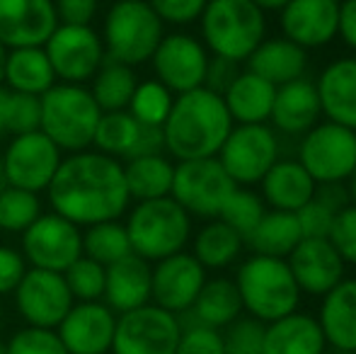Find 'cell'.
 Masks as SVG:
<instances>
[{
  "mask_svg": "<svg viewBox=\"0 0 356 354\" xmlns=\"http://www.w3.org/2000/svg\"><path fill=\"white\" fill-rule=\"evenodd\" d=\"M325 354H349V352H339V350H330L327 352V350H325Z\"/></svg>",
  "mask_w": 356,
  "mask_h": 354,
  "instance_id": "91938a15",
  "label": "cell"
},
{
  "mask_svg": "<svg viewBox=\"0 0 356 354\" xmlns=\"http://www.w3.org/2000/svg\"><path fill=\"white\" fill-rule=\"evenodd\" d=\"M182 335V321L175 313L145 303L117 316L112 354H175Z\"/></svg>",
  "mask_w": 356,
  "mask_h": 354,
  "instance_id": "4fadbf2b",
  "label": "cell"
},
{
  "mask_svg": "<svg viewBox=\"0 0 356 354\" xmlns=\"http://www.w3.org/2000/svg\"><path fill=\"white\" fill-rule=\"evenodd\" d=\"M8 97H10V92L0 86V136L8 134Z\"/></svg>",
  "mask_w": 356,
  "mask_h": 354,
  "instance_id": "db71d44e",
  "label": "cell"
},
{
  "mask_svg": "<svg viewBox=\"0 0 356 354\" xmlns=\"http://www.w3.org/2000/svg\"><path fill=\"white\" fill-rule=\"evenodd\" d=\"M187 313L192 316V323H199V325L216 328V330L228 328L243 316V301H240L235 282L228 277L207 279L197 301Z\"/></svg>",
  "mask_w": 356,
  "mask_h": 354,
  "instance_id": "4dcf8cb0",
  "label": "cell"
},
{
  "mask_svg": "<svg viewBox=\"0 0 356 354\" xmlns=\"http://www.w3.org/2000/svg\"><path fill=\"white\" fill-rule=\"evenodd\" d=\"M0 354H8V350H5V342L0 340Z\"/></svg>",
  "mask_w": 356,
  "mask_h": 354,
  "instance_id": "94428289",
  "label": "cell"
},
{
  "mask_svg": "<svg viewBox=\"0 0 356 354\" xmlns=\"http://www.w3.org/2000/svg\"><path fill=\"white\" fill-rule=\"evenodd\" d=\"M114 330L117 313L104 301H75L56 328L68 354H107Z\"/></svg>",
  "mask_w": 356,
  "mask_h": 354,
  "instance_id": "ac0fdd59",
  "label": "cell"
},
{
  "mask_svg": "<svg viewBox=\"0 0 356 354\" xmlns=\"http://www.w3.org/2000/svg\"><path fill=\"white\" fill-rule=\"evenodd\" d=\"M352 354H356V352H352Z\"/></svg>",
  "mask_w": 356,
  "mask_h": 354,
  "instance_id": "e7e4bbea",
  "label": "cell"
},
{
  "mask_svg": "<svg viewBox=\"0 0 356 354\" xmlns=\"http://www.w3.org/2000/svg\"><path fill=\"white\" fill-rule=\"evenodd\" d=\"M150 274H153V265L134 252L114 262L107 267L102 301L117 316L145 306L150 303Z\"/></svg>",
  "mask_w": 356,
  "mask_h": 354,
  "instance_id": "cb8c5ba5",
  "label": "cell"
},
{
  "mask_svg": "<svg viewBox=\"0 0 356 354\" xmlns=\"http://www.w3.org/2000/svg\"><path fill=\"white\" fill-rule=\"evenodd\" d=\"M259 184H262L259 197L267 207L291 214L300 211L318 192V184L308 175V170L298 161H289V158L274 163Z\"/></svg>",
  "mask_w": 356,
  "mask_h": 354,
  "instance_id": "83f0119b",
  "label": "cell"
},
{
  "mask_svg": "<svg viewBox=\"0 0 356 354\" xmlns=\"http://www.w3.org/2000/svg\"><path fill=\"white\" fill-rule=\"evenodd\" d=\"M192 255L204 269H225L243 255L245 241L240 233L225 226L220 218L207 221L197 233H192Z\"/></svg>",
  "mask_w": 356,
  "mask_h": 354,
  "instance_id": "836d02e7",
  "label": "cell"
},
{
  "mask_svg": "<svg viewBox=\"0 0 356 354\" xmlns=\"http://www.w3.org/2000/svg\"><path fill=\"white\" fill-rule=\"evenodd\" d=\"M19 252L34 269L63 274L83 257V228L54 211H44L19 236Z\"/></svg>",
  "mask_w": 356,
  "mask_h": 354,
  "instance_id": "7c38bea8",
  "label": "cell"
},
{
  "mask_svg": "<svg viewBox=\"0 0 356 354\" xmlns=\"http://www.w3.org/2000/svg\"><path fill=\"white\" fill-rule=\"evenodd\" d=\"M8 187V177H5V168H3V161H0V192Z\"/></svg>",
  "mask_w": 356,
  "mask_h": 354,
  "instance_id": "680465c9",
  "label": "cell"
},
{
  "mask_svg": "<svg viewBox=\"0 0 356 354\" xmlns=\"http://www.w3.org/2000/svg\"><path fill=\"white\" fill-rule=\"evenodd\" d=\"M5 350L8 354H68L56 330L32 325L15 330L5 342Z\"/></svg>",
  "mask_w": 356,
  "mask_h": 354,
  "instance_id": "7bdbcfd3",
  "label": "cell"
},
{
  "mask_svg": "<svg viewBox=\"0 0 356 354\" xmlns=\"http://www.w3.org/2000/svg\"><path fill=\"white\" fill-rule=\"evenodd\" d=\"M27 260L13 246H0V296H13L17 284L27 274Z\"/></svg>",
  "mask_w": 356,
  "mask_h": 354,
  "instance_id": "681fc988",
  "label": "cell"
},
{
  "mask_svg": "<svg viewBox=\"0 0 356 354\" xmlns=\"http://www.w3.org/2000/svg\"><path fill=\"white\" fill-rule=\"evenodd\" d=\"M207 279V269L187 250L153 262L150 303H155L168 313H175V316H182L194 306Z\"/></svg>",
  "mask_w": 356,
  "mask_h": 354,
  "instance_id": "e0dca14e",
  "label": "cell"
},
{
  "mask_svg": "<svg viewBox=\"0 0 356 354\" xmlns=\"http://www.w3.org/2000/svg\"><path fill=\"white\" fill-rule=\"evenodd\" d=\"M175 177V161L168 153L131 158L124 163V179L131 202H150V199L170 197Z\"/></svg>",
  "mask_w": 356,
  "mask_h": 354,
  "instance_id": "1f68e13d",
  "label": "cell"
},
{
  "mask_svg": "<svg viewBox=\"0 0 356 354\" xmlns=\"http://www.w3.org/2000/svg\"><path fill=\"white\" fill-rule=\"evenodd\" d=\"M327 241L339 252L344 265H356V204H344L332 221Z\"/></svg>",
  "mask_w": 356,
  "mask_h": 354,
  "instance_id": "bcb514c9",
  "label": "cell"
},
{
  "mask_svg": "<svg viewBox=\"0 0 356 354\" xmlns=\"http://www.w3.org/2000/svg\"><path fill=\"white\" fill-rule=\"evenodd\" d=\"M300 241H303V231H300L298 216L291 211L272 209V211H264L262 221L245 238V246L252 250V255L286 260Z\"/></svg>",
  "mask_w": 356,
  "mask_h": 354,
  "instance_id": "d6a6232c",
  "label": "cell"
},
{
  "mask_svg": "<svg viewBox=\"0 0 356 354\" xmlns=\"http://www.w3.org/2000/svg\"><path fill=\"white\" fill-rule=\"evenodd\" d=\"M0 325H3V306H0Z\"/></svg>",
  "mask_w": 356,
  "mask_h": 354,
  "instance_id": "6125c7cd",
  "label": "cell"
},
{
  "mask_svg": "<svg viewBox=\"0 0 356 354\" xmlns=\"http://www.w3.org/2000/svg\"><path fill=\"white\" fill-rule=\"evenodd\" d=\"M264 211H267V204H264V199L257 192H252L248 187H238L230 194L225 207L220 209L218 218L225 226L233 228L235 233H240L245 241L254 231V226L262 221Z\"/></svg>",
  "mask_w": 356,
  "mask_h": 354,
  "instance_id": "ab89813d",
  "label": "cell"
},
{
  "mask_svg": "<svg viewBox=\"0 0 356 354\" xmlns=\"http://www.w3.org/2000/svg\"><path fill=\"white\" fill-rule=\"evenodd\" d=\"M39 122H42V104H39V97H34V95L10 92V97H8V134L10 136L39 131Z\"/></svg>",
  "mask_w": 356,
  "mask_h": 354,
  "instance_id": "f6af8a7d",
  "label": "cell"
},
{
  "mask_svg": "<svg viewBox=\"0 0 356 354\" xmlns=\"http://www.w3.org/2000/svg\"><path fill=\"white\" fill-rule=\"evenodd\" d=\"M138 134H141V124L127 112H102L99 124L95 129L92 148L109 158L127 163L134 156Z\"/></svg>",
  "mask_w": 356,
  "mask_h": 354,
  "instance_id": "d590c367",
  "label": "cell"
},
{
  "mask_svg": "<svg viewBox=\"0 0 356 354\" xmlns=\"http://www.w3.org/2000/svg\"><path fill=\"white\" fill-rule=\"evenodd\" d=\"M136 86H138L136 68L109 61V58L95 73L92 81L88 83L90 95L95 97V102H97V107L102 112H122V109H127Z\"/></svg>",
  "mask_w": 356,
  "mask_h": 354,
  "instance_id": "e575fe53",
  "label": "cell"
},
{
  "mask_svg": "<svg viewBox=\"0 0 356 354\" xmlns=\"http://www.w3.org/2000/svg\"><path fill=\"white\" fill-rule=\"evenodd\" d=\"M127 233L131 252L145 262H160L177 255L192 241V216L172 197L134 202L127 211Z\"/></svg>",
  "mask_w": 356,
  "mask_h": 354,
  "instance_id": "5b68a950",
  "label": "cell"
},
{
  "mask_svg": "<svg viewBox=\"0 0 356 354\" xmlns=\"http://www.w3.org/2000/svg\"><path fill=\"white\" fill-rule=\"evenodd\" d=\"M320 119H323V107H320L315 81L298 78L277 88L272 114H269L274 131H282L286 136H303L315 124H320Z\"/></svg>",
  "mask_w": 356,
  "mask_h": 354,
  "instance_id": "7402d4cb",
  "label": "cell"
},
{
  "mask_svg": "<svg viewBox=\"0 0 356 354\" xmlns=\"http://www.w3.org/2000/svg\"><path fill=\"white\" fill-rule=\"evenodd\" d=\"M300 293L323 298L344 279L347 265L327 238H303L286 257Z\"/></svg>",
  "mask_w": 356,
  "mask_h": 354,
  "instance_id": "ffe728a7",
  "label": "cell"
},
{
  "mask_svg": "<svg viewBox=\"0 0 356 354\" xmlns=\"http://www.w3.org/2000/svg\"><path fill=\"white\" fill-rule=\"evenodd\" d=\"M199 29L211 56L245 63L267 39V13L252 0H209Z\"/></svg>",
  "mask_w": 356,
  "mask_h": 354,
  "instance_id": "3957f363",
  "label": "cell"
},
{
  "mask_svg": "<svg viewBox=\"0 0 356 354\" xmlns=\"http://www.w3.org/2000/svg\"><path fill=\"white\" fill-rule=\"evenodd\" d=\"M99 37L109 61L136 68L150 63L160 39L165 37V24L145 0H124L109 5Z\"/></svg>",
  "mask_w": 356,
  "mask_h": 354,
  "instance_id": "52a82bcc",
  "label": "cell"
},
{
  "mask_svg": "<svg viewBox=\"0 0 356 354\" xmlns=\"http://www.w3.org/2000/svg\"><path fill=\"white\" fill-rule=\"evenodd\" d=\"M104 277H107V267H102L99 262L90 260L85 255L78 257L63 272V279H66L73 301H102Z\"/></svg>",
  "mask_w": 356,
  "mask_h": 354,
  "instance_id": "b9f144b4",
  "label": "cell"
},
{
  "mask_svg": "<svg viewBox=\"0 0 356 354\" xmlns=\"http://www.w3.org/2000/svg\"><path fill=\"white\" fill-rule=\"evenodd\" d=\"M216 158L238 187L259 184L279 161L277 131L267 124H235Z\"/></svg>",
  "mask_w": 356,
  "mask_h": 354,
  "instance_id": "30bf717a",
  "label": "cell"
},
{
  "mask_svg": "<svg viewBox=\"0 0 356 354\" xmlns=\"http://www.w3.org/2000/svg\"><path fill=\"white\" fill-rule=\"evenodd\" d=\"M47 199L54 214L78 228L117 221L131 207L124 163L95 148L68 153L49 184Z\"/></svg>",
  "mask_w": 356,
  "mask_h": 354,
  "instance_id": "6da1fadb",
  "label": "cell"
},
{
  "mask_svg": "<svg viewBox=\"0 0 356 354\" xmlns=\"http://www.w3.org/2000/svg\"><path fill=\"white\" fill-rule=\"evenodd\" d=\"M323 328L310 313L293 311L264 325L262 354H325Z\"/></svg>",
  "mask_w": 356,
  "mask_h": 354,
  "instance_id": "484cf974",
  "label": "cell"
},
{
  "mask_svg": "<svg viewBox=\"0 0 356 354\" xmlns=\"http://www.w3.org/2000/svg\"><path fill=\"white\" fill-rule=\"evenodd\" d=\"M245 68L252 71L254 76L264 78L267 83H272L274 88H279L298 81V78H305L308 51L286 37H272L264 39L254 49L252 56L245 61Z\"/></svg>",
  "mask_w": 356,
  "mask_h": 354,
  "instance_id": "4316f807",
  "label": "cell"
},
{
  "mask_svg": "<svg viewBox=\"0 0 356 354\" xmlns=\"http://www.w3.org/2000/svg\"><path fill=\"white\" fill-rule=\"evenodd\" d=\"M233 282L238 287L243 311H248L250 318L264 325L298 311L300 296H303L291 274L289 262L282 257H245Z\"/></svg>",
  "mask_w": 356,
  "mask_h": 354,
  "instance_id": "277c9868",
  "label": "cell"
},
{
  "mask_svg": "<svg viewBox=\"0 0 356 354\" xmlns=\"http://www.w3.org/2000/svg\"><path fill=\"white\" fill-rule=\"evenodd\" d=\"M15 311L24 325L56 330L73 306V296L63 274L29 267L13 293Z\"/></svg>",
  "mask_w": 356,
  "mask_h": 354,
  "instance_id": "2e32d148",
  "label": "cell"
},
{
  "mask_svg": "<svg viewBox=\"0 0 356 354\" xmlns=\"http://www.w3.org/2000/svg\"><path fill=\"white\" fill-rule=\"evenodd\" d=\"M337 37L356 54V0H342L339 3V27Z\"/></svg>",
  "mask_w": 356,
  "mask_h": 354,
  "instance_id": "f5cc1de1",
  "label": "cell"
},
{
  "mask_svg": "<svg viewBox=\"0 0 356 354\" xmlns=\"http://www.w3.org/2000/svg\"><path fill=\"white\" fill-rule=\"evenodd\" d=\"M296 161L315 184H342L356 172V131L334 122H320L300 136Z\"/></svg>",
  "mask_w": 356,
  "mask_h": 354,
  "instance_id": "9c48e42d",
  "label": "cell"
},
{
  "mask_svg": "<svg viewBox=\"0 0 356 354\" xmlns=\"http://www.w3.org/2000/svg\"><path fill=\"white\" fill-rule=\"evenodd\" d=\"M83 255L99 262L102 267H109L131 255V243L122 218L83 228Z\"/></svg>",
  "mask_w": 356,
  "mask_h": 354,
  "instance_id": "8d00e7d4",
  "label": "cell"
},
{
  "mask_svg": "<svg viewBox=\"0 0 356 354\" xmlns=\"http://www.w3.org/2000/svg\"><path fill=\"white\" fill-rule=\"evenodd\" d=\"M44 214L42 197L19 187H5L0 192V231L10 236H22Z\"/></svg>",
  "mask_w": 356,
  "mask_h": 354,
  "instance_id": "74e56055",
  "label": "cell"
},
{
  "mask_svg": "<svg viewBox=\"0 0 356 354\" xmlns=\"http://www.w3.org/2000/svg\"><path fill=\"white\" fill-rule=\"evenodd\" d=\"M262 13H279L289 0H252Z\"/></svg>",
  "mask_w": 356,
  "mask_h": 354,
  "instance_id": "11a10c76",
  "label": "cell"
},
{
  "mask_svg": "<svg viewBox=\"0 0 356 354\" xmlns=\"http://www.w3.org/2000/svg\"><path fill=\"white\" fill-rule=\"evenodd\" d=\"M158 15V19L170 27H189L199 22L209 0H145Z\"/></svg>",
  "mask_w": 356,
  "mask_h": 354,
  "instance_id": "c3c4849f",
  "label": "cell"
},
{
  "mask_svg": "<svg viewBox=\"0 0 356 354\" xmlns=\"http://www.w3.org/2000/svg\"><path fill=\"white\" fill-rule=\"evenodd\" d=\"M233 127L220 95L207 88L175 95L172 109L163 124L165 153L175 163L216 158Z\"/></svg>",
  "mask_w": 356,
  "mask_h": 354,
  "instance_id": "7a4b0ae2",
  "label": "cell"
},
{
  "mask_svg": "<svg viewBox=\"0 0 356 354\" xmlns=\"http://www.w3.org/2000/svg\"><path fill=\"white\" fill-rule=\"evenodd\" d=\"M172 102H175V95L160 81L148 78V81H138L127 112L131 114L138 124H143V127L163 129L165 119H168L170 109H172Z\"/></svg>",
  "mask_w": 356,
  "mask_h": 354,
  "instance_id": "f35d334b",
  "label": "cell"
},
{
  "mask_svg": "<svg viewBox=\"0 0 356 354\" xmlns=\"http://www.w3.org/2000/svg\"><path fill=\"white\" fill-rule=\"evenodd\" d=\"M58 24H90L99 15V0H54Z\"/></svg>",
  "mask_w": 356,
  "mask_h": 354,
  "instance_id": "f907efd6",
  "label": "cell"
},
{
  "mask_svg": "<svg viewBox=\"0 0 356 354\" xmlns=\"http://www.w3.org/2000/svg\"><path fill=\"white\" fill-rule=\"evenodd\" d=\"M175 354H225L223 330L199 325V323H182V335Z\"/></svg>",
  "mask_w": 356,
  "mask_h": 354,
  "instance_id": "7dc6e473",
  "label": "cell"
},
{
  "mask_svg": "<svg viewBox=\"0 0 356 354\" xmlns=\"http://www.w3.org/2000/svg\"><path fill=\"white\" fill-rule=\"evenodd\" d=\"M235 189L238 184L223 170L218 158L175 163L170 197L192 218H204V221L218 218L220 209L225 207Z\"/></svg>",
  "mask_w": 356,
  "mask_h": 354,
  "instance_id": "ba28073f",
  "label": "cell"
},
{
  "mask_svg": "<svg viewBox=\"0 0 356 354\" xmlns=\"http://www.w3.org/2000/svg\"><path fill=\"white\" fill-rule=\"evenodd\" d=\"M209 58L211 54L207 51L199 37L187 32H165L150 58L153 78L163 83L172 95L204 88Z\"/></svg>",
  "mask_w": 356,
  "mask_h": 354,
  "instance_id": "9a60e30c",
  "label": "cell"
},
{
  "mask_svg": "<svg viewBox=\"0 0 356 354\" xmlns=\"http://www.w3.org/2000/svg\"><path fill=\"white\" fill-rule=\"evenodd\" d=\"M347 199L349 204H356V172L349 177V189H347Z\"/></svg>",
  "mask_w": 356,
  "mask_h": 354,
  "instance_id": "9f6ffc18",
  "label": "cell"
},
{
  "mask_svg": "<svg viewBox=\"0 0 356 354\" xmlns=\"http://www.w3.org/2000/svg\"><path fill=\"white\" fill-rule=\"evenodd\" d=\"M42 122L39 131L47 134L63 156L92 148L95 129L102 117L88 86L75 83H56L39 97Z\"/></svg>",
  "mask_w": 356,
  "mask_h": 354,
  "instance_id": "8992f818",
  "label": "cell"
},
{
  "mask_svg": "<svg viewBox=\"0 0 356 354\" xmlns=\"http://www.w3.org/2000/svg\"><path fill=\"white\" fill-rule=\"evenodd\" d=\"M223 330L225 354H262L264 323L254 321L250 316H240L238 321H233Z\"/></svg>",
  "mask_w": 356,
  "mask_h": 354,
  "instance_id": "ee69618b",
  "label": "cell"
},
{
  "mask_svg": "<svg viewBox=\"0 0 356 354\" xmlns=\"http://www.w3.org/2000/svg\"><path fill=\"white\" fill-rule=\"evenodd\" d=\"M112 3H124V0H112Z\"/></svg>",
  "mask_w": 356,
  "mask_h": 354,
  "instance_id": "be15d7a7",
  "label": "cell"
},
{
  "mask_svg": "<svg viewBox=\"0 0 356 354\" xmlns=\"http://www.w3.org/2000/svg\"><path fill=\"white\" fill-rule=\"evenodd\" d=\"M339 3L342 0H289L279 10L282 37L291 39L305 51L327 47L332 39H337Z\"/></svg>",
  "mask_w": 356,
  "mask_h": 354,
  "instance_id": "d6986e66",
  "label": "cell"
},
{
  "mask_svg": "<svg viewBox=\"0 0 356 354\" xmlns=\"http://www.w3.org/2000/svg\"><path fill=\"white\" fill-rule=\"evenodd\" d=\"M318 323L327 347L339 352H356V279L344 277L320 303Z\"/></svg>",
  "mask_w": 356,
  "mask_h": 354,
  "instance_id": "d4e9b609",
  "label": "cell"
},
{
  "mask_svg": "<svg viewBox=\"0 0 356 354\" xmlns=\"http://www.w3.org/2000/svg\"><path fill=\"white\" fill-rule=\"evenodd\" d=\"M0 161L5 168L10 187L27 189V192H47L63 161V153L47 134H17L5 143Z\"/></svg>",
  "mask_w": 356,
  "mask_h": 354,
  "instance_id": "5bb4252c",
  "label": "cell"
},
{
  "mask_svg": "<svg viewBox=\"0 0 356 354\" xmlns=\"http://www.w3.org/2000/svg\"><path fill=\"white\" fill-rule=\"evenodd\" d=\"M277 88L252 71H240L223 92V102L233 124H267Z\"/></svg>",
  "mask_w": 356,
  "mask_h": 354,
  "instance_id": "f546056e",
  "label": "cell"
},
{
  "mask_svg": "<svg viewBox=\"0 0 356 354\" xmlns=\"http://www.w3.org/2000/svg\"><path fill=\"white\" fill-rule=\"evenodd\" d=\"M56 27L54 0H0V44L8 51L44 47Z\"/></svg>",
  "mask_w": 356,
  "mask_h": 354,
  "instance_id": "44dd1931",
  "label": "cell"
},
{
  "mask_svg": "<svg viewBox=\"0 0 356 354\" xmlns=\"http://www.w3.org/2000/svg\"><path fill=\"white\" fill-rule=\"evenodd\" d=\"M315 88H318L323 117L356 131V56L330 61L320 71Z\"/></svg>",
  "mask_w": 356,
  "mask_h": 354,
  "instance_id": "603a6c76",
  "label": "cell"
},
{
  "mask_svg": "<svg viewBox=\"0 0 356 354\" xmlns=\"http://www.w3.org/2000/svg\"><path fill=\"white\" fill-rule=\"evenodd\" d=\"M5 58H8V49L0 44V86H3V71H5Z\"/></svg>",
  "mask_w": 356,
  "mask_h": 354,
  "instance_id": "6f0895ef",
  "label": "cell"
},
{
  "mask_svg": "<svg viewBox=\"0 0 356 354\" xmlns=\"http://www.w3.org/2000/svg\"><path fill=\"white\" fill-rule=\"evenodd\" d=\"M58 83L88 86L107 61L102 37L90 24H58L44 44Z\"/></svg>",
  "mask_w": 356,
  "mask_h": 354,
  "instance_id": "8fae6325",
  "label": "cell"
},
{
  "mask_svg": "<svg viewBox=\"0 0 356 354\" xmlns=\"http://www.w3.org/2000/svg\"><path fill=\"white\" fill-rule=\"evenodd\" d=\"M344 204H349V202L334 199L327 184H323V189L315 192V197L310 199L300 211H296L300 231H303V238H327L334 216H337V211Z\"/></svg>",
  "mask_w": 356,
  "mask_h": 354,
  "instance_id": "60d3db41",
  "label": "cell"
},
{
  "mask_svg": "<svg viewBox=\"0 0 356 354\" xmlns=\"http://www.w3.org/2000/svg\"><path fill=\"white\" fill-rule=\"evenodd\" d=\"M56 83H58L56 73H54L51 63H49L44 47H24V49H10L8 51L5 71H3L5 90L42 97Z\"/></svg>",
  "mask_w": 356,
  "mask_h": 354,
  "instance_id": "f1b7e54d",
  "label": "cell"
},
{
  "mask_svg": "<svg viewBox=\"0 0 356 354\" xmlns=\"http://www.w3.org/2000/svg\"><path fill=\"white\" fill-rule=\"evenodd\" d=\"M243 63H235V61H228V58H218V56H211L209 58V68H207V81H204V88L211 90V92L220 95L230 88V83L238 78V73L243 71Z\"/></svg>",
  "mask_w": 356,
  "mask_h": 354,
  "instance_id": "816d5d0a",
  "label": "cell"
}]
</instances>
